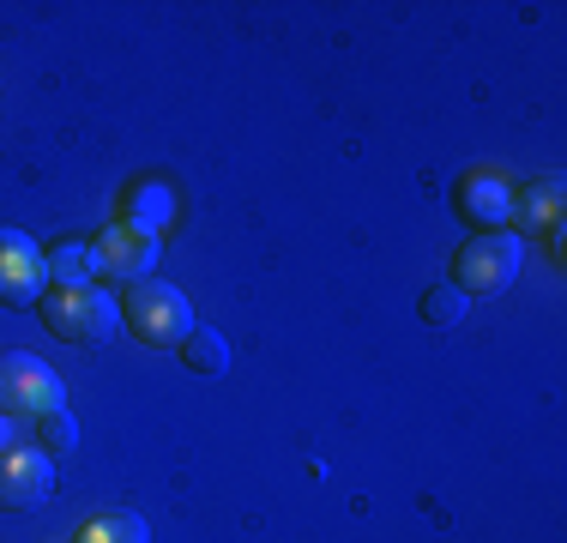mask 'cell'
<instances>
[{
  "label": "cell",
  "instance_id": "obj_1",
  "mask_svg": "<svg viewBox=\"0 0 567 543\" xmlns=\"http://www.w3.org/2000/svg\"><path fill=\"white\" fill-rule=\"evenodd\" d=\"M121 326H127L140 345H157V350H175L187 332H194V308L187 296L164 278H140V284H121Z\"/></svg>",
  "mask_w": 567,
  "mask_h": 543
},
{
  "label": "cell",
  "instance_id": "obj_2",
  "mask_svg": "<svg viewBox=\"0 0 567 543\" xmlns=\"http://www.w3.org/2000/svg\"><path fill=\"white\" fill-rule=\"evenodd\" d=\"M37 315L66 345H103L121 326V303L110 290H97V284H49L37 296Z\"/></svg>",
  "mask_w": 567,
  "mask_h": 543
},
{
  "label": "cell",
  "instance_id": "obj_3",
  "mask_svg": "<svg viewBox=\"0 0 567 543\" xmlns=\"http://www.w3.org/2000/svg\"><path fill=\"white\" fill-rule=\"evenodd\" d=\"M525 266V242L513 229H483L453 254V290L458 296H502Z\"/></svg>",
  "mask_w": 567,
  "mask_h": 543
},
{
  "label": "cell",
  "instance_id": "obj_4",
  "mask_svg": "<svg viewBox=\"0 0 567 543\" xmlns=\"http://www.w3.org/2000/svg\"><path fill=\"white\" fill-rule=\"evenodd\" d=\"M66 399L61 375L24 350H0V417H43Z\"/></svg>",
  "mask_w": 567,
  "mask_h": 543
},
{
  "label": "cell",
  "instance_id": "obj_5",
  "mask_svg": "<svg viewBox=\"0 0 567 543\" xmlns=\"http://www.w3.org/2000/svg\"><path fill=\"white\" fill-rule=\"evenodd\" d=\"M55 495V459L43 447H7L0 453V513H31Z\"/></svg>",
  "mask_w": 567,
  "mask_h": 543
},
{
  "label": "cell",
  "instance_id": "obj_6",
  "mask_svg": "<svg viewBox=\"0 0 567 543\" xmlns=\"http://www.w3.org/2000/svg\"><path fill=\"white\" fill-rule=\"evenodd\" d=\"M49 290V260L24 229H0V303L31 308Z\"/></svg>",
  "mask_w": 567,
  "mask_h": 543
},
{
  "label": "cell",
  "instance_id": "obj_7",
  "mask_svg": "<svg viewBox=\"0 0 567 543\" xmlns=\"http://www.w3.org/2000/svg\"><path fill=\"white\" fill-rule=\"evenodd\" d=\"M458 199V217H465L471 229H507V212H513V175L507 170H465L453 187Z\"/></svg>",
  "mask_w": 567,
  "mask_h": 543
},
{
  "label": "cell",
  "instance_id": "obj_8",
  "mask_svg": "<svg viewBox=\"0 0 567 543\" xmlns=\"http://www.w3.org/2000/svg\"><path fill=\"white\" fill-rule=\"evenodd\" d=\"M152 260H157V242H152V229H140V224H110L97 236V248H91V266L110 272L121 284L152 278Z\"/></svg>",
  "mask_w": 567,
  "mask_h": 543
},
{
  "label": "cell",
  "instance_id": "obj_9",
  "mask_svg": "<svg viewBox=\"0 0 567 543\" xmlns=\"http://www.w3.org/2000/svg\"><path fill=\"white\" fill-rule=\"evenodd\" d=\"M561 175H544V182H532V187H513V212H507V224H519L513 236H532V229H549V224H561Z\"/></svg>",
  "mask_w": 567,
  "mask_h": 543
},
{
  "label": "cell",
  "instance_id": "obj_10",
  "mask_svg": "<svg viewBox=\"0 0 567 543\" xmlns=\"http://www.w3.org/2000/svg\"><path fill=\"white\" fill-rule=\"evenodd\" d=\"M175 350H182V362H187V369H194V375H206V380L229 369V345H224V332H212V326H199V320H194V332H187Z\"/></svg>",
  "mask_w": 567,
  "mask_h": 543
},
{
  "label": "cell",
  "instance_id": "obj_11",
  "mask_svg": "<svg viewBox=\"0 0 567 543\" xmlns=\"http://www.w3.org/2000/svg\"><path fill=\"white\" fill-rule=\"evenodd\" d=\"M73 543H152V532H145V520H133V513H97Z\"/></svg>",
  "mask_w": 567,
  "mask_h": 543
},
{
  "label": "cell",
  "instance_id": "obj_12",
  "mask_svg": "<svg viewBox=\"0 0 567 543\" xmlns=\"http://www.w3.org/2000/svg\"><path fill=\"white\" fill-rule=\"evenodd\" d=\"M91 272H97V266H91L85 242H66V248L49 254V284H97Z\"/></svg>",
  "mask_w": 567,
  "mask_h": 543
},
{
  "label": "cell",
  "instance_id": "obj_13",
  "mask_svg": "<svg viewBox=\"0 0 567 543\" xmlns=\"http://www.w3.org/2000/svg\"><path fill=\"white\" fill-rule=\"evenodd\" d=\"M423 320L429 326H458L465 320V296H458L453 284H429L423 290Z\"/></svg>",
  "mask_w": 567,
  "mask_h": 543
},
{
  "label": "cell",
  "instance_id": "obj_14",
  "mask_svg": "<svg viewBox=\"0 0 567 543\" xmlns=\"http://www.w3.org/2000/svg\"><path fill=\"white\" fill-rule=\"evenodd\" d=\"M37 441L49 447V459H55V453H66V447L79 441V423L66 417V404H55V411H43V417H37Z\"/></svg>",
  "mask_w": 567,
  "mask_h": 543
},
{
  "label": "cell",
  "instance_id": "obj_15",
  "mask_svg": "<svg viewBox=\"0 0 567 543\" xmlns=\"http://www.w3.org/2000/svg\"><path fill=\"white\" fill-rule=\"evenodd\" d=\"M7 447H12V423L0 417V453H7Z\"/></svg>",
  "mask_w": 567,
  "mask_h": 543
}]
</instances>
